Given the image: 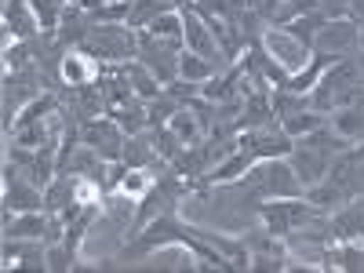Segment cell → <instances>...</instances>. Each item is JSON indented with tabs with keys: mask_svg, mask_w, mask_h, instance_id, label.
Instances as JSON below:
<instances>
[{
	"mask_svg": "<svg viewBox=\"0 0 364 273\" xmlns=\"http://www.w3.org/2000/svg\"><path fill=\"white\" fill-rule=\"evenodd\" d=\"M237 193H245L255 208L262 200H277V197H302V182L295 178L288 157H273V161H255L237 182H226Z\"/></svg>",
	"mask_w": 364,
	"mask_h": 273,
	"instance_id": "cell-1",
	"label": "cell"
},
{
	"mask_svg": "<svg viewBox=\"0 0 364 273\" xmlns=\"http://www.w3.org/2000/svg\"><path fill=\"white\" fill-rule=\"evenodd\" d=\"M77 51L87 58H99V63H132V58H139V29L124 22L95 26Z\"/></svg>",
	"mask_w": 364,
	"mask_h": 273,
	"instance_id": "cell-2",
	"label": "cell"
},
{
	"mask_svg": "<svg viewBox=\"0 0 364 273\" xmlns=\"http://www.w3.org/2000/svg\"><path fill=\"white\" fill-rule=\"evenodd\" d=\"M182 51H186V44L164 41V37H154L149 29H139V63L154 73L164 87L171 80H178V55Z\"/></svg>",
	"mask_w": 364,
	"mask_h": 273,
	"instance_id": "cell-3",
	"label": "cell"
},
{
	"mask_svg": "<svg viewBox=\"0 0 364 273\" xmlns=\"http://www.w3.org/2000/svg\"><path fill=\"white\" fill-rule=\"evenodd\" d=\"M80 142L91 146L95 154H102L106 161H120V157H124V142H128V135H124V128H120L117 120L106 113V117H91V120H84V124H80Z\"/></svg>",
	"mask_w": 364,
	"mask_h": 273,
	"instance_id": "cell-4",
	"label": "cell"
},
{
	"mask_svg": "<svg viewBox=\"0 0 364 273\" xmlns=\"http://www.w3.org/2000/svg\"><path fill=\"white\" fill-rule=\"evenodd\" d=\"M240 146H245L255 161H273V157H291L295 139L281 128V120H269L262 128L240 132Z\"/></svg>",
	"mask_w": 364,
	"mask_h": 273,
	"instance_id": "cell-5",
	"label": "cell"
},
{
	"mask_svg": "<svg viewBox=\"0 0 364 273\" xmlns=\"http://www.w3.org/2000/svg\"><path fill=\"white\" fill-rule=\"evenodd\" d=\"M360 48V22L353 18H328L321 26V33L314 37V51H324V55H353Z\"/></svg>",
	"mask_w": 364,
	"mask_h": 273,
	"instance_id": "cell-6",
	"label": "cell"
},
{
	"mask_svg": "<svg viewBox=\"0 0 364 273\" xmlns=\"http://www.w3.org/2000/svg\"><path fill=\"white\" fill-rule=\"evenodd\" d=\"M182 44H186V51L204 55V58H211V63L226 66L223 63V51H219L215 37H211V29H208V22L193 8H182Z\"/></svg>",
	"mask_w": 364,
	"mask_h": 273,
	"instance_id": "cell-7",
	"label": "cell"
},
{
	"mask_svg": "<svg viewBox=\"0 0 364 273\" xmlns=\"http://www.w3.org/2000/svg\"><path fill=\"white\" fill-rule=\"evenodd\" d=\"M328 178H336L350 197H364V142L360 146L353 142L350 149H343V154L331 161Z\"/></svg>",
	"mask_w": 364,
	"mask_h": 273,
	"instance_id": "cell-8",
	"label": "cell"
},
{
	"mask_svg": "<svg viewBox=\"0 0 364 273\" xmlns=\"http://www.w3.org/2000/svg\"><path fill=\"white\" fill-rule=\"evenodd\" d=\"M331 161H336V157L321 154V149H310V146H299V142H295L291 157H288V164H291L295 178L302 182V190H306V186H314V182H321V178H328V171H331Z\"/></svg>",
	"mask_w": 364,
	"mask_h": 273,
	"instance_id": "cell-9",
	"label": "cell"
},
{
	"mask_svg": "<svg viewBox=\"0 0 364 273\" xmlns=\"http://www.w3.org/2000/svg\"><path fill=\"white\" fill-rule=\"evenodd\" d=\"M262 44H266V51H269V55H277V63H281L291 77H295V70H299L302 63H306V55H310V48L302 44V41H295V37L288 33V29H281V26H273L269 33L262 37Z\"/></svg>",
	"mask_w": 364,
	"mask_h": 273,
	"instance_id": "cell-10",
	"label": "cell"
},
{
	"mask_svg": "<svg viewBox=\"0 0 364 273\" xmlns=\"http://www.w3.org/2000/svg\"><path fill=\"white\" fill-rule=\"evenodd\" d=\"M328 226L331 240H364V197H353L343 208H336L328 215Z\"/></svg>",
	"mask_w": 364,
	"mask_h": 273,
	"instance_id": "cell-11",
	"label": "cell"
},
{
	"mask_svg": "<svg viewBox=\"0 0 364 273\" xmlns=\"http://www.w3.org/2000/svg\"><path fill=\"white\" fill-rule=\"evenodd\" d=\"M4 26L15 41H33V37L44 33L29 0H4Z\"/></svg>",
	"mask_w": 364,
	"mask_h": 273,
	"instance_id": "cell-12",
	"label": "cell"
},
{
	"mask_svg": "<svg viewBox=\"0 0 364 273\" xmlns=\"http://www.w3.org/2000/svg\"><path fill=\"white\" fill-rule=\"evenodd\" d=\"M269 91L273 87H255L252 95H245V109L237 117V132H252V128H262L269 120H277L273 102H269Z\"/></svg>",
	"mask_w": 364,
	"mask_h": 273,
	"instance_id": "cell-13",
	"label": "cell"
},
{
	"mask_svg": "<svg viewBox=\"0 0 364 273\" xmlns=\"http://www.w3.org/2000/svg\"><path fill=\"white\" fill-rule=\"evenodd\" d=\"M120 66V73L128 77V84H132V91H135V99H142V102H154V99H161L164 95V84L149 73L139 58H132V63H117Z\"/></svg>",
	"mask_w": 364,
	"mask_h": 273,
	"instance_id": "cell-14",
	"label": "cell"
},
{
	"mask_svg": "<svg viewBox=\"0 0 364 273\" xmlns=\"http://www.w3.org/2000/svg\"><path fill=\"white\" fill-rule=\"evenodd\" d=\"M302 197H306L317 211H324V215H331V211H336V208H343L346 200H353L343 186H339V182L336 178H321V182H314V186H306V190H302Z\"/></svg>",
	"mask_w": 364,
	"mask_h": 273,
	"instance_id": "cell-15",
	"label": "cell"
},
{
	"mask_svg": "<svg viewBox=\"0 0 364 273\" xmlns=\"http://www.w3.org/2000/svg\"><path fill=\"white\" fill-rule=\"evenodd\" d=\"M252 164H255V157L248 154L245 146H237V149H233V154H230L226 161H219L215 168H211V175L204 178V186H226V182H237V178L245 175Z\"/></svg>",
	"mask_w": 364,
	"mask_h": 273,
	"instance_id": "cell-16",
	"label": "cell"
},
{
	"mask_svg": "<svg viewBox=\"0 0 364 273\" xmlns=\"http://www.w3.org/2000/svg\"><path fill=\"white\" fill-rule=\"evenodd\" d=\"M124 161L128 168H154V161H161L157 157V142H154V132H139V135H128V142H124Z\"/></svg>",
	"mask_w": 364,
	"mask_h": 273,
	"instance_id": "cell-17",
	"label": "cell"
},
{
	"mask_svg": "<svg viewBox=\"0 0 364 273\" xmlns=\"http://www.w3.org/2000/svg\"><path fill=\"white\" fill-rule=\"evenodd\" d=\"M324 262L336 269H346V273H364V248L357 240H339V248L336 245L324 248Z\"/></svg>",
	"mask_w": 364,
	"mask_h": 273,
	"instance_id": "cell-18",
	"label": "cell"
},
{
	"mask_svg": "<svg viewBox=\"0 0 364 273\" xmlns=\"http://www.w3.org/2000/svg\"><path fill=\"white\" fill-rule=\"evenodd\" d=\"M328 124L336 128L343 139H350V142H364V102L360 106H343V109H336L328 117Z\"/></svg>",
	"mask_w": 364,
	"mask_h": 273,
	"instance_id": "cell-19",
	"label": "cell"
},
{
	"mask_svg": "<svg viewBox=\"0 0 364 273\" xmlns=\"http://www.w3.org/2000/svg\"><path fill=\"white\" fill-rule=\"evenodd\" d=\"M223 70H226V66L211 63V58H204V55H193V51H182V55H178V77H182V80L204 84V80H211V77L223 73Z\"/></svg>",
	"mask_w": 364,
	"mask_h": 273,
	"instance_id": "cell-20",
	"label": "cell"
},
{
	"mask_svg": "<svg viewBox=\"0 0 364 273\" xmlns=\"http://www.w3.org/2000/svg\"><path fill=\"white\" fill-rule=\"evenodd\" d=\"M168 128L182 139V146H197V142H204V139H208V132L200 128V120H197V113H193L190 106H182V109L168 120Z\"/></svg>",
	"mask_w": 364,
	"mask_h": 273,
	"instance_id": "cell-21",
	"label": "cell"
},
{
	"mask_svg": "<svg viewBox=\"0 0 364 273\" xmlns=\"http://www.w3.org/2000/svg\"><path fill=\"white\" fill-rule=\"evenodd\" d=\"M120 128H124V135H139V132H146L149 128V113H146V102L142 99H132L128 106H120V109H113L109 113Z\"/></svg>",
	"mask_w": 364,
	"mask_h": 273,
	"instance_id": "cell-22",
	"label": "cell"
},
{
	"mask_svg": "<svg viewBox=\"0 0 364 273\" xmlns=\"http://www.w3.org/2000/svg\"><path fill=\"white\" fill-rule=\"evenodd\" d=\"M328 22V15L324 11H310V15H299V18H291L288 26H281V29H288V33L295 37V41H302L310 51H314V37L321 33V26Z\"/></svg>",
	"mask_w": 364,
	"mask_h": 273,
	"instance_id": "cell-23",
	"label": "cell"
},
{
	"mask_svg": "<svg viewBox=\"0 0 364 273\" xmlns=\"http://www.w3.org/2000/svg\"><path fill=\"white\" fill-rule=\"evenodd\" d=\"M321 124H328V117H324V113H317L314 106H310V109H299V113H291V117H284V120H281V128H284L291 139L310 135V132H317Z\"/></svg>",
	"mask_w": 364,
	"mask_h": 273,
	"instance_id": "cell-24",
	"label": "cell"
},
{
	"mask_svg": "<svg viewBox=\"0 0 364 273\" xmlns=\"http://www.w3.org/2000/svg\"><path fill=\"white\" fill-rule=\"evenodd\" d=\"M269 102H273V113H277V120L299 113V109H310V95H299V91L291 87H273L269 91Z\"/></svg>",
	"mask_w": 364,
	"mask_h": 273,
	"instance_id": "cell-25",
	"label": "cell"
},
{
	"mask_svg": "<svg viewBox=\"0 0 364 273\" xmlns=\"http://www.w3.org/2000/svg\"><path fill=\"white\" fill-rule=\"evenodd\" d=\"M29 4H33V15H37L44 33H55L63 15H66V8H70V0H29Z\"/></svg>",
	"mask_w": 364,
	"mask_h": 273,
	"instance_id": "cell-26",
	"label": "cell"
},
{
	"mask_svg": "<svg viewBox=\"0 0 364 273\" xmlns=\"http://www.w3.org/2000/svg\"><path fill=\"white\" fill-rule=\"evenodd\" d=\"M178 109H182V102H178L175 95H168V91H164L161 99L146 102V113H149V128H164V124H168V120H171Z\"/></svg>",
	"mask_w": 364,
	"mask_h": 273,
	"instance_id": "cell-27",
	"label": "cell"
},
{
	"mask_svg": "<svg viewBox=\"0 0 364 273\" xmlns=\"http://www.w3.org/2000/svg\"><path fill=\"white\" fill-rule=\"evenodd\" d=\"M154 37H164V41H178L182 44V11H164V15H157L154 22L146 26Z\"/></svg>",
	"mask_w": 364,
	"mask_h": 273,
	"instance_id": "cell-28",
	"label": "cell"
},
{
	"mask_svg": "<svg viewBox=\"0 0 364 273\" xmlns=\"http://www.w3.org/2000/svg\"><path fill=\"white\" fill-rule=\"evenodd\" d=\"M321 11L328 18H350V0H321Z\"/></svg>",
	"mask_w": 364,
	"mask_h": 273,
	"instance_id": "cell-29",
	"label": "cell"
},
{
	"mask_svg": "<svg viewBox=\"0 0 364 273\" xmlns=\"http://www.w3.org/2000/svg\"><path fill=\"white\" fill-rule=\"evenodd\" d=\"M288 262H281V259H252V266L248 269H262V273H277V269H284Z\"/></svg>",
	"mask_w": 364,
	"mask_h": 273,
	"instance_id": "cell-30",
	"label": "cell"
},
{
	"mask_svg": "<svg viewBox=\"0 0 364 273\" xmlns=\"http://www.w3.org/2000/svg\"><path fill=\"white\" fill-rule=\"evenodd\" d=\"M73 4H80V8H84V11L91 15V11H99V8H106V0H73Z\"/></svg>",
	"mask_w": 364,
	"mask_h": 273,
	"instance_id": "cell-31",
	"label": "cell"
},
{
	"mask_svg": "<svg viewBox=\"0 0 364 273\" xmlns=\"http://www.w3.org/2000/svg\"><path fill=\"white\" fill-rule=\"evenodd\" d=\"M360 55H364V22H360V48H357Z\"/></svg>",
	"mask_w": 364,
	"mask_h": 273,
	"instance_id": "cell-32",
	"label": "cell"
},
{
	"mask_svg": "<svg viewBox=\"0 0 364 273\" xmlns=\"http://www.w3.org/2000/svg\"><path fill=\"white\" fill-rule=\"evenodd\" d=\"M106 4H113V0H106Z\"/></svg>",
	"mask_w": 364,
	"mask_h": 273,
	"instance_id": "cell-33",
	"label": "cell"
}]
</instances>
